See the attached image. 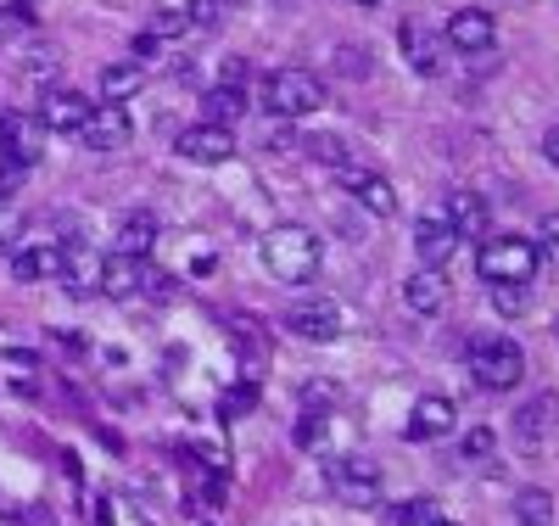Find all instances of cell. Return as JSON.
<instances>
[{
  "label": "cell",
  "instance_id": "obj_7",
  "mask_svg": "<svg viewBox=\"0 0 559 526\" xmlns=\"http://www.w3.org/2000/svg\"><path fill=\"white\" fill-rule=\"evenodd\" d=\"M397 45H403V57H408V68H414V73L437 79V73L448 68V39H442V34H431L419 17H408V23L397 28Z\"/></svg>",
  "mask_w": 559,
  "mask_h": 526
},
{
  "label": "cell",
  "instance_id": "obj_23",
  "mask_svg": "<svg viewBox=\"0 0 559 526\" xmlns=\"http://www.w3.org/2000/svg\"><path fill=\"white\" fill-rule=\"evenodd\" d=\"M140 84H146V62H112L102 68V102H129Z\"/></svg>",
  "mask_w": 559,
  "mask_h": 526
},
{
  "label": "cell",
  "instance_id": "obj_25",
  "mask_svg": "<svg viewBox=\"0 0 559 526\" xmlns=\"http://www.w3.org/2000/svg\"><path fill=\"white\" fill-rule=\"evenodd\" d=\"M487 303H492V314L515 319V314L532 308V292H526V280H492V285H487Z\"/></svg>",
  "mask_w": 559,
  "mask_h": 526
},
{
  "label": "cell",
  "instance_id": "obj_35",
  "mask_svg": "<svg viewBox=\"0 0 559 526\" xmlns=\"http://www.w3.org/2000/svg\"><path fill=\"white\" fill-rule=\"evenodd\" d=\"M12 235H17V208L0 202V253H12Z\"/></svg>",
  "mask_w": 559,
  "mask_h": 526
},
{
  "label": "cell",
  "instance_id": "obj_20",
  "mask_svg": "<svg viewBox=\"0 0 559 526\" xmlns=\"http://www.w3.org/2000/svg\"><path fill=\"white\" fill-rule=\"evenodd\" d=\"M403 303L414 308V314H442L448 308V280H442V269H419V274H408L403 280Z\"/></svg>",
  "mask_w": 559,
  "mask_h": 526
},
{
  "label": "cell",
  "instance_id": "obj_26",
  "mask_svg": "<svg viewBox=\"0 0 559 526\" xmlns=\"http://www.w3.org/2000/svg\"><path fill=\"white\" fill-rule=\"evenodd\" d=\"M509 510H515L521 526H548V521H554V493H548V488H521Z\"/></svg>",
  "mask_w": 559,
  "mask_h": 526
},
{
  "label": "cell",
  "instance_id": "obj_1",
  "mask_svg": "<svg viewBox=\"0 0 559 526\" xmlns=\"http://www.w3.org/2000/svg\"><path fill=\"white\" fill-rule=\"evenodd\" d=\"M258 253H263V269L274 280H286V285H308L319 274V264H324L319 235L302 230V224H274L263 242H258Z\"/></svg>",
  "mask_w": 559,
  "mask_h": 526
},
{
  "label": "cell",
  "instance_id": "obj_21",
  "mask_svg": "<svg viewBox=\"0 0 559 526\" xmlns=\"http://www.w3.org/2000/svg\"><path fill=\"white\" fill-rule=\"evenodd\" d=\"M442 219L453 224L459 242L464 235H487V202L476 197V190H448V213Z\"/></svg>",
  "mask_w": 559,
  "mask_h": 526
},
{
  "label": "cell",
  "instance_id": "obj_4",
  "mask_svg": "<svg viewBox=\"0 0 559 526\" xmlns=\"http://www.w3.org/2000/svg\"><path fill=\"white\" fill-rule=\"evenodd\" d=\"M537 247L526 235H481V253H476V274L492 285V280H532L537 274Z\"/></svg>",
  "mask_w": 559,
  "mask_h": 526
},
{
  "label": "cell",
  "instance_id": "obj_28",
  "mask_svg": "<svg viewBox=\"0 0 559 526\" xmlns=\"http://www.w3.org/2000/svg\"><path fill=\"white\" fill-rule=\"evenodd\" d=\"M34 28V12L23 7V0H12V7H0V45H12L17 34Z\"/></svg>",
  "mask_w": 559,
  "mask_h": 526
},
{
  "label": "cell",
  "instance_id": "obj_5",
  "mask_svg": "<svg viewBox=\"0 0 559 526\" xmlns=\"http://www.w3.org/2000/svg\"><path fill=\"white\" fill-rule=\"evenodd\" d=\"M459 57H487L492 45H498V23H492V12H481V7H459L453 17H448V34H442Z\"/></svg>",
  "mask_w": 559,
  "mask_h": 526
},
{
  "label": "cell",
  "instance_id": "obj_33",
  "mask_svg": "<svg viewBox=\"0 0 559 526\" xmlns=\"http://www.w3.org/2000/svg\"><path fill=\"white\" fill-rule=\"evenodd\" d=\"M23 73H28V79H51V73H57V51H45V45H39V51L23 62Z\"/></svg>",
  "mask_w": 559,
  "mask_h": 526
},
{
  "label": "cell",
  "instance_id": "obj_8",
  "mask_svg": "<svg viewBox=\"0 0 559 526\" xmlns=\"http://www.w3.org/2000/svg\"><path fill=\"white\" fill-rule=\"evenodd\" d=\"M152 280H157V269H152L146 258H134V253H112V258H102V292L118 297V303L140 297Z\"/></svg>",
  "mask_w": 559,
  "mask_h": 526
},
{
  "label": "cell",
  "instance_id": "obj_14",
  "mask_svg": "<svg viewBox=\"0 0 559 526\" xmlns=\"http://www.w3.org/2000/svg\"><path fill=\"white\" fill-rule=\"evenodd\" d=\"M90 107L96 102H84L79 90H45V102H39V124H45V135H79V124L90 118Z\"/></svg>",
  "mask_w": 559,
  "mask_h": 526
},
{
  "label": "cell",
  "instance_id": "obj_6",
  "mask_svg": "<svg viewBox=\"0 0 559 526\" xmlns=\"http://www.w3.org/2000/svg\"><path fill=\"white\" fill-rule=\"evenodd\" d=\"M129 135H134V124H129L123 102H96L90 118L79 124V140L90 152H118V147H129Z\"/></svg>",
  "mask_w": 559,
  "mask_h": 526
},
{
  "label": "cell",
  "instance_id": "obj_16",
  "mask_svg": "<svg viewBox=\"0 0 559 526\" xmlns=\"http://www.w3.org/2000/svg\"><path fill=\"white\" fill-rule=\"evenodd\" d=\"M39 140H45V124L39 118H23V113H0V152L7 163H34L39 157Z\"/></svg>",
  "mask_w": 559,
  "mask_h": 526
},
{
  "label": "cell",
  "instance_id": "obj_27",
  "mask_svg": "<svg viewBox=\"0 0 559 526\" xmlns=\"http://www.w3.org/2000/svg\"><path fill=\"white\" fill-rule=\"evenodd\" d=\"M431 521H437L431 499H397L392 504V526H431Z\"/></svg>",
  "mask_w": 559,
  "mask_h": 526
},
{
  "label": "cell",
  "instance_id": "obj_29",
  "mask_svg": "<svg viewBox=\"0 0 559 526\" xmlns=\"http://www.w3.org/2000/svg\"><path fill=\"white\" fill-rule=\"evenodd\" d=\"M537 235H543V242H532V247H537V258H548V269H559V213H543Z\"/></svg>",
  "mask_w": 559,
  "mask_h": 526
},
{
  "label": "cell",
  "instance_id": "obj_12",
  "mask_svg": "<svg viewBox=\"0 0 559 526\" xmlns=\"http://www.w3.org/2000/svg\"><path fill=\"white\" fill-rule=\"evenodd\" d=\"M286 330H292V337H302V342H336V337H342V308H336L331 297L297 303V308L286 314Z\"/></svg>",
  "mask_w": 559,
  "mask_h": 526
},
{
  "label": "cell",
  "instance_id": "obj_17",
  "mask_svg": "<svg viewBox=\"0 0 559 526\" xmlns=\"http://www.w3.org/2000/svg\"><path fill=\"white\" fill-rule=\"evenodd\" d=\"M62 274V247L57 242H23L12 247V280L39 285V280H57Z\"/></svg>",
  "mask_w": 559,
  "mask_h": 526
},
{
  "label": "cell",
  "instance_id": "obj_31",
  "mask_svg": "<svg viewBox=\"0 0 559 526\" xmlns=\"http://www.w3.org/2000/svg\"><path fill=\"white\" fill-rule=\"evenodd\" d=\"M492 448H498V437L487 432V425H476V432H471V437H464V459H487Z\"/></svg>",
  "mask_w": 559,
  "mask_h": 526
},
{
  "label": "cell",
  "instance_id": "obj_34",
  "mask_svg": "<svg viewBox=\"0 0 559 526\" xmlns=\"http://www.w3.org/2000/svg\"><path fill=\"white\" fill-rule=\"evenodd\" d=\"M297 443H302V448H319V443H324V414H308V420L297 425Z\"/></svg>",
  "mask_w": 559,
  "mask_h": 526
},
{
  "label": "cell",
  "instance_id": "obj_38",
  "mask_svg": "<svg viewBox=\"0 0 559 526\" xmlns=\"http://www.w3.org/2000/svg\"><path fill=\"white\" fill-rule=\"evenodd\" d=\"M353 7H364V12H376V7H381V0H353Z\"/></svg>",
  "mask_w": 559,
  "mask_h": 526
},
{
  "label": "cell",
  "instance_id": "obj_2",
  "mask_svg": "<svg viewBox=\"0 0 559 526\" xmlns=\"http://www.w3.org/2000/svg\"><path fill=\"white\" fill-rule=\"evenodd\" d=\"M464 364H471L481 393H515L526 381V353L515 337H476L464 348Z\"/></svg>",
  "mask_w": 559,
  "mask_h": 526
},
{
  "label": "cell",
  "instance_id": "obj_30",
  "mask_svg": "<svg viewBox=\"0 0 559 526\" xmlns=\"http://www.w3.org/2000/svg\"><path fill=\"white\" fill-rule=\"evenodd\" d=\"M185 17H191V28H213L224 17V0H191V12H185Z\"/></svg>",
  "mask_w": 559,
  "mask_h": 526
},
{
  "label": "cell",
  "instance_id": "obj_13",
  "mask_svg": "<svg viewBox=\"0 0 559 526\" xmlns=\"http://www.w3.org/2000/svg\"><path fill=\"white\" fill-rule=\"evenodd\" d=\"M453 420H459L453 398H442V393H426V398H414V414H408V425H403V437H408V443H431V437H448V432H453Z\"/></svg>",
  "mask_w": 559,
  "mask_h": 526
},
{
  "label": "cell",
  "instance_id": "obj_39",
  "mask_svg": "<svg viewBox=\"0 0 559 526\" xmlns=\"http://www.w3.org/2000/svg\"><path fill=\"white\" fill-rule=\"evenodd\" d=\"M431 526H459V521H442V515H437V521H431Z\"/></svg>",
  "mask_w": 559,
  "mask_h": 526
},
{
  "label": "cell",
  "instance_id": "obj_10",
  "mask_svg": "<svg viewBox=\"0 0 559 526\" xmlns=\"http://www.w3.org/2000/svg\"><path fill=\"white\" fill-rule=\"evenodd\" d=\"M331 488L347 499V504H369L381 493V465L376 459H364V454H342L331 465Z\"/></svg>",
  "mask_w": 559,
  "mask_h": 526
},
{
  "label": "cell",
  "instance_id": "obj_37",
  "mask_svg": "<svg viewBox=\"0 0 559 526\" xmlns=\"http://www.w3.org/2000/svg\"><path fill=\"white\" fill-rule=\"evenodd\" d=\"M543 152H548V163H554V168H559V124H554V129H548V135H543Z\"/></svg>",
  "mask_w": 559,
  "mask_h": 526
},
{
  "label": "cell",
  "instance_id": "obj_32",
  "mask_svg": "<svg viewBox=\"0 0 559 526\" xmlns=\"http://www.w3.org/2000/svg\"><path fill=\"white\" fill-rule=\"evenodd\" d=\"M252 404H258V393H252V387H241V393H224V404H218V409H224V420H241Z\"/></svg>",
  "mask_w": 559,
  "mask_h": 526
},
{
  "label": "cell",
  "instance_id": "obj_36",
  "mask_svg": "<svg viewBox=\"0 0 559 526\" xmlns=\"http://www.w3.org/2000/svg\"><path fill=\"white\" fill-rule=\"evenodd\" d=\"M342 73H369V62H364V51H358V45H347V51H342Z\"/></svg>",
  "mask_w": 559,
  "mask_h": 526
},
{
  "label": "cell",
  "instance_id": "obj_22",
  "mask_svg": "<svg viewBox=\"0 0 559 526\" xmlns=\"http://www.w3.org/2000/svg\"><path fill=\"white\" fill-rule=\"evenodd\" d=\"M202 113H207V124H241V113H247V90L241 84H213L207 95H202Z\"/></svg>",
  "mask_w": 559,
  "mask_h": 526
},
{
  "label": "cell",
  "instance_id": "obj_19",
  "mask_svg": "<svg viewBox=\"0 0 559 526\" xmlns=\"http://www.w3.org/2000/svg\"><path fill=\"white\" fill-rule=\"evenodd\" d=\"M414 253H419V264H426V269H442V264L459 253L453 224H448V219H419V230H414Z\"/></svg>",
  "mask_w": 559,
  "mask_h": 526
},
{
  "label": "cell",
  "instance_id": "obj_3",
  "mask_svg": "<svg viewBox=\"0 0 559 526\" xmlns=\"http://www.w3.org/2000/svg\"><path fill=\"white\" fill-rule=\"evenodd\" d=\"M263 107L274 113V118H308V113H319L324 107V84H319V73H308V68H280V73H269L263 79Z\"/></svg>",
  "mask_w": 559,
  "mask_h": 526
},
{
  "label": "cell",
  "instance_id": "obj_11",
  "mask_svg": "<svg viewBox=\"0 0 559 526\" xmlns=\"http://www.w3.org/2000/svg\"><path fill=\"white\" fill-rule=\"evenodd\" d=\"M331 174H336V179H342V185H347L376 219H392V213H397V190H392L386 174H369V168H353V163H336Z\"/></svg>",
  "mask_w": 559,
  "mask_h": 526
},
{
  "label": "cell",
  "instance_id": "obj_9",
  "mask_svg": "<svg viewBox=\"0 0 559 526\" xmlns=\"http://www.w3.org/2000/svg\"><path fill=\"white\" fill-rule=\"evenodd\" d=\"M179 157L185 163H229L236 157V129H224V124H191L179 135Z\"/></svg>",
  "mask_w": 559,
  "mask_h": 526
},
{
  "label": "cell",
  "instance_id": "obj_18",
  "mask_svg": "<svg viewBox=\"0 0 559 526\" xmlns=\"http://www.w3.org/2000/svg\"><path fill=\"white\" fill-rule=\"evenodd\" d=\"M73 297H90V292H102V253H90L84 242L62 247V274H57Z\"/></svg>",
  "mask_w": 559,
  "mask_h": 526
},
{
  "label": "cell",
  "instance_id": "obj_24",
  "mask_svg": "<svg viewBox=\"0 0 559 526\" xmlns=\"http://www.w3.org/2000/svg\"><path fill=\"white\" fill-rule=\"evenodd\" d=\"M157 242V219L152 213H129L123 230H118V253H134V258H146Z\"/></svg>",
  "mask_w": 559,
  "mask_h": 526
},
{
  "label": "cell",
  "instance_id": "obj_15",
  "mask_svg": "<svg viewBox=\"0 0 559 526\" xmlns=\"http://www.w3.org/2000/svg\"><path fill=\"white\" fill-rule=\"evenodd\" d=\"M554 432H559V393H537V398H526L521 414H515V437H521L526 448H543Z\"/></svg>",
  "mask_w": 559,
  "mask_h": 526
}]
</instances>
